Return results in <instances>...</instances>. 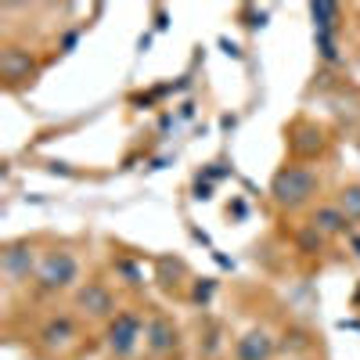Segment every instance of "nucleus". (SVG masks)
I'll return each instance as SVG.
<instances>
[{"mask_svg": "<svg viewBox=\"0 0 360 360\" xmlns=\"http://www.w3.org/2000/svg\"><path fill=\"white\" fill-rule=\"evenodd\" d=\"M270 339L266 335H245L242 342H238V360H266L270 356Z\"/></svg>", "mask_w": 360, "mask_h": 360, "instance_id": "39448f33", "label": "nucleus"}, {"mask_svg": "<svg viewBox=\"0 0 360 360\" xmlns=\"http://www.w3.org/2000/svg\"><path fill=\"white\" fill-rule=\"evenodd\" d=\"M314 191H317V176L310 169H303V166H288L274 180V198L281 205H299V202H307Z\"/></svg>", "mask_w": 360, "mask_h": 360, "instance_id": "f257e3e1", "label": "nucleus"}, {"mask_svg": "<svg viewBox=\"0 0 360 360\" xmlns=\"http://www.w3.org/2000/svg\"><path fill=\"white\" fill-rule=\"evenodd\" d=\"M346 224V213L339 205H324V209H317V217H314V227H324V231H339Z\"/></svg>", "mask_w": 360, "mask_h": 360, "instance_id": "6e6552de", "label": "nucleus"}, {"mask_svg": "<svg viewBox=\"0 0 360 360\" xmlns=\"http://www.w3.org/2000/svg\"><path fill=\"white\" fill-rule=\"evenodd\" d=\"M339 209L346 213V220H349V217H360V188H349V191H342V202H339Z\"/></svg>", "mask_w": 360, "mask_h": 360, "instance_id": "1a4fd4ad", "label": "nucleus"}, {"mask_svg": "<svg viewBox=\"0 0 360 360\" xmlns=\"http://www.w3.org/2000/svg\"><path fill=\"white\" fill-rule=\"evenodd\" d=\"M72 335H76V328H72V321H65V317H62V321H51V324L44 328V339H47L51 346H65Z\"/></svg>", "mask_w": 360, "mask_h": 360, "instance_id": "423d86ee", "label": "nucleus"}, {"mask_svg": "<svg viewBox=\"0 0 360 360\" xmlns=\"http://www.w3.org/2000/svg\"><path fill=\"white\" fill-rule=\"evenodd\" d=\"M79 307H83V314L90 310V314H94V317H101V314H108L112 310V295H108V288L105 285H86L83 288V295H79Z\"/></svg>", "mask_w": 360, "mask_h": 360, "instance_id": "20e7f679", "label": "nucleus"}, {"mask_svg": "<svg viewBox=\"0 0 360 360\" xmlns=\"http://www.w3.org/2000/svg\"><path fill=\"white\" fill-rule=\"evenodd\" d=\"M169 339H173V328L166 321H152V328H148V346H152L155 353H166Z\"/></svg>", "mask_w": 360, "mask_h": 360, "instance_id": "0eeeda50", "label": "nucleus"}, {"mask_svg": "<svg viewBox=\"0 0 360 360\" xmlns=\"http://www.w3.org/2000/svg\"><path fill=\"white\" fill-rule=\"evenodd\" d=\"M137 335H141V324L134 314H119L115 324L108 328V349L115 356H130L134 346H137Z\"/></svg>", "mask_w": 360, "mask_h": 360, "instance_id": "7ed1b4c3", "label": "nucleus"}, {"mask_svg": "<svg viewBox=\"0 0 360 360\" xmlns=\"http://www.w3.org/2000/svg\"><path fill=\"white\" fill-rule=\"evenodd\" d=\"M76 259L69 256V252H54V256H47L44 259V266H40V285L44 288H65V285H72L76 281Z\"/></svg>", "mask_w": 360, "mask_h": 360, "instance_id": "f03ea898", "label": "nucleus"}]
</instances>
